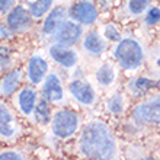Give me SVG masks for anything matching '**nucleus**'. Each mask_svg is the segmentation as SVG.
<instances>
[{
    "label": "nucleus",
    "mask_w": 160,
    "mask_h": 160,
    "mask_svg": "<svg viewBox=\"0 0 160 160\" xmlns=\"http://www.w3.org/2000/svg\"><path fill=\"white\" fill-rule=\"evenodd\" d=\"M6 15H8L6 16V25L13 34H23L26 31H29L32 23H34L32 15L22 4L13 6Z\"/></svg>",
    "instance_id": "4"
},
{
    "label": "nucleus",
    "mask_w": 160,
    "mask_h": 160,
    "mask_svg": "<svg viewBox=\"0 0 160 160\" xmlns=\"http://www.w3.org/2000/svg\"><path fill=\"white\" fill-rule=\"evenodd\" d=\"M21 132V127L12 109H9L3 102H0V137L13 140Z\"/></svg>",
    "instance_id": "8"
},
{
    "label": "nucleus",
    "mask_w": 160,
    "mask_h": 160,
    "mask_svg": "<svg viewBox=\"0 0 160 160\" xmlns=\"http://www.w3.org/2000/svg\"><path fill=\"white\" fill-rule=\"evenodd\" d=\"M50 55L55 63H58L64 68H72L77 64V54L70 48V47H64L60 44H54L50 47Z\"/></svg>",
    "instance_id": "11"
},
{
    "label": "nucleus",
    "mask_w": 160,
    "mask_h": 160,
    "mask_svg": "<svg viewBox=\"0 0 160 160\" xmlns=\"http://www.w3.org/2000/svg\"><path fill=\"white\" fill-rule=\"evenodd\" d=\"M152 3L153 0H128L127 2V12L134 18L140 16L150 8Z\"/></svg>",
    "instance_id": "21"
},
{
    "label": "nucleus",
    "mask_w": 160,
    "mask_h": 160,
    "mask_svg": "<svg viewBox=\"0 0 160 160\" xmlns=\"http://www.w3.org/2000/svg\"><path fill=\"white\" fill-rule=\"evenodd\" d=\"M159 96H153L135 106L134 118L141 124H159L160 119Z\"/></svg>",
    "instance_id": "7"
},
{
    "label": "nucleus",
    "mask_w": 160,
    "mask_h": 160,
    "mask_svg": "<svg viewBox=\"0 0 160 160\" xmlns=\"http://www.w3.org/2000/svg\"><path fill=\"white\" fill-rule=\"evenodd\" d=\"M77 147L86 159H115L118 156L117 140L102 121H92L84 127Z\"/></svg>",
    "instance_id": "1"
},
{
    "label": "nucleus",
    "mask_w": 160,
    "mask_h": 160,
    "mask_svg": "<svg viewBox=\"0 0 160 160\" xmlns=\"http://www.w3.org/2000/svg\"><path fill=\"white\" fill-rule=\"evenodd\" d=\"M82 45H83L84 51L89 52L90 55H101L106 48V42L98 32L90 31V32L84 35Z\"/></svg>",
    "instance_id": "15"
},
{
    "label": "nucleus",
    "mask_w": 160,
    "mask_h": 160,
    "mask_svg": "<svg viewBox=\"0 0 160 160\" xmlns=\"http://www.w3.org/2000/svg\"><path fill=\"white\" fill-rule=\"evenodd\" d=\"M103 34H105V38L109 41H119L121 39V35L114 25H106L103 28Z\"/></svg>",
    "instance_id": "24"
},
{
    "label": "nucleus",
    "mask_w": 160,
    "mask_h": 160,
    "mask_svg": "<svg viewBox=\"0 0 160 160\" xmlns=\"http://www.w3.org/2000/svg\"><path fill=\"white\" fill-rule=\"evenodd\" d=\"M13 35H15V34L9 29L8 25H6V26H4V25L0 26V38H2V39H9V38H12Z\"/></svg>",
    "instance_id": "28"
},
{
    "label": "nucleus",
    "mask_w": 160,
    "mask_h": 160,
    "mask_svg": "<svg viewBox=\"0 0 160 160\" xmlns=\"http://www.w3.org/2000/svg\"><path fill=\"white\" fill-rule=\"evenodd\" d=\"M47 73H48V63L45 61V58L41 55H32L29 63H28V68H26V74H28V79L31 83H42Z\"/></svg>",
    "instance_id": "13"
},
{
    "label": "nucleus",
    "mask_w": 160,
    "mask_h": 160,
    "mask_svg": "<svg viewBox=\"0 0 160 160\" xmlns=\"http://www.w3.org/2000/svg\"><path fill=\"white\" fill-rule=\"evenodd\" d=\"M10 64V51L6 47L0 45V67H8Z\"/></svg>",
    "instance_id": "25"
},
{
    "label": "nucleus",
    "mask_w": 160,
    "mask_h": 160,
    "mask_svg": "<svg viewBox=\"0 0 160 160\" xmlns=\"http://www.w3.org/2000/svg\"><path fill=\"white\" fill-rule=\"evenodd\" d=\"M154 82L147 77H137V79H132L128 84V89H130V92L134 95V96L140 98L146 95V93L150 90V89L154 88Z\"/></svg>",
    "instance_id": "17"
},
{
    "label": "nucleus",
    "mask_w": 160,
    "mask_h": 160,
    "mask_svg": "<svg viewBox=\"0 0 160 160\" xmlns=\"http://www.w3.org/2000/svg\"><path fill=\"white\" fill-rule=\"evenodd\" d=\"M15 103H16V108L23 115H28V117L34 114L35 103H37V92H35V89L29 88V86L21 89L16 99H15Z\"/></svg>",
    "instance_id": "14"
},
{
    "label": "nucleus",
    "mask_w": 160,
    "mask_h": 160,
    "mask_svg": "<svg viewBox=\"0 0 160 160\" xmlns=\"http://www.w3.org/2000/svg\"><path fill=\"white\" fill-rule=\"evenodd\" d=\"M114 55L122 68L137 70L144 61L143 47L134 38H122L115 47Z\"/></svg>",
    "instance_id": "2"
},
{
    "label": "nucleus",
    "mask_w": 160,
    "mask_h": 160,
    "mask_svg": "<svg viewBox=\"0 0 160 160\" xmlns=\"http://www.w3.org/2000/svg\"><path fill=\"white\" fill-rule=\"evenodd\" d=\"M44 86H42V96L44 99L54 103H58L64 99V90L61 86V80L55 73H47V76L44 77Z\"/></svg>",
    "instance_id": "9"
},
{
    "label": "nucleus",
    "mask_w": 160,
    "mask_h": 160,
    "mask_svg": "<svg viewBox=\"0 0 160 160\" xmlns=\"http://www.w3.org/2000/svg\"><path fill=\"white\" fill-rule=\"evenodd\" d=\"M148 12L147 15H146V18H144V21H146V23L147 25H156L157 22H159V15H160V9L157 8V6H153V8L147 9Z\"/></svg>",
    "instance_id": "23"
},
{
    "label": "nucleus",
    "mask_w": 160,
    "mask_h": 160,
    "mask_svg": "<svg viewBox=\"0 0 160 160\" xmlns=\"http://www.w3.org/2000/svg\"><path fill=\"white\" fill-rule=\"evenodd\" d=\"M54 0H28V10L34 19L45 16L51 9Z\"/></svg>",
    "instance_id": "18"
},
{
    "label": "nucleus",
    "mask_w": 160,
    "mask_h": 160,
    "mask_svg": "<svg viewBox=\"0 0 160 160\" xmlns=\"http://www.w3.org/2000/svg\"><path fill=\"white\" fill-rule=\"evenodd\" d=\"M106 108L112 114H121L124 108H125V101L121 93H115L114 96H111L106 102Z\"/></svg>",
    "instance_id": "22"
},
{
    "label": "nucleus",
    "mask_w": 160,
    "mask_h": 160,
    "mask_svg": "<svg viewBox=\"0 0 160 160\" xmlns=\"http://www.w3.org/2000/svg\"><path fill=\"white\" fill-rule=\"evenodd\" d=\"M34 114H35V121L41 124V125H47L51 121V109L47 99H39L35 103Z\"/></svg>",
    "instance_id": "19"
},
{
    "label": "nucleus",
    "mask_w": 160,
    "mask_h": 160,
    "mask_svg": "<svg viewBox=\"0 0 160 160\" xmlns=\"http://www.w3.org/2000/svg\"><path fill=\"white\" fill-rule=\"evenodd\" d=\"M21 159H23V156L18 152H3L0 154V160H21Z\"/></svg>",
    "instance_id": "27"
},
{
    "label": "nucleus",
    "mask_w": 160,
    "mask_h": 160,
    "mask_svg": "<svg viewBox=\"0 0 160 160\" xmlns=\"http://www.w3.org/2000/svg\"><path fill=\"white\" fill-rule=\"evenodd\" d=\"M80 125L79 115L72 109H60L52 115L51 131L57 138L66 140L77 132Z\"/></svg>",
    "instance_id": "3"
},
{
    "label": "nucleus",
    "mask_w": 160,
    "mask_h": 160,
    "mask_svg": "<svg viewBox=\"0 0 160 160\" xmlns=\"http://www.w3.org/2000/svg\"><path fill=\"white\" fill-rule=\"evenodd\" d=\"M15 6V0H0V16H3Z\"/></svg>",
    "instance_id": "26"
},
{
    "label": "nucleus",
    "mask_w": 160,
    "mask_h": 160,
    "mask_svg": "<svg viewBox=\"0 0 160 160\" xmlns=\"http://www.w3.org/2000/svg\"><path fill=\"white\" fill-rule=\"evenodd\" d=\"M67 19V9L63 6H57L54 9L48 10V15L45 16L44 25H42V32L44 35H54V32L58 29V26Z\"/></svg>",
    "instance_id": "12"
},
{
    "label": "nucleus",
    "mask_w": 160,
    "mask_h": 160,
    "mask_svg": "<svg viewBox=\"0 0 160 160\" xmlns=\"http://www.w3.org/2000/svg\"><path fill=\"white\" fill-rule=\"evenodd\" d=\"M98 15L99 12L96 4L90 0H80L70 9L72 21L77 22L79 25H92L98 21Z\"/></svg>",
    "instance_id": "6"
},
{
    "label": "nucleus",
    "mask_w": 160,
    "mask_h": 160,
    "mask_svg": "<svg viewBox=\"0 0 160 160\" xmlns=\"http://www.w3.org/2000/svg\"><path fill=\"white\" fill-rule=\"evenodd\" d=\"M115 76H117L115 68H114V66L109 63L101 66L96 72V80H98V83L102 84V86H109V84H112V82L115 80Z\"/></svg>",
    "instance_id": "20"
},
{
    "label": "nucleus",
    "mask_w": 160,
    "mask_h": 160,
    "mask_svg": "<svg viewBox=\"0 0 160 160\" xmlns=\"http://www.w3.org/2000/svg\"><path fill=\"white\" fill-rule=\"evenodd\" d=\"M83 35V29H82V25H79L77 22L74 21H66L58 26V29L54 32V41L55 44H60V45L64 47H73L82 38Z\"/></svg>",
    "instance_id": "5"
},
{
    "label": "nucleus",
    "mask_w": 160,
    "mask_h": 160,
    "mask_svg": "<svg viewBox=\"0 0 160 160\" xmlns=\"http://www.w3.org/2000/svg\"><path fill=\"white\" fill-rule=\"evenodd\" d=\"M68 90L72 93V96L76 99L79 103L84 106H92L96 102V93L93 88L89 83L83 80H74L68 84Z\"/></svg>",
    "instance_id": "10"
},
{
    "label": "nucleus",
    "mask_w": 160,
    "mask_h": 160,
    "mask_svg": "<svg viewBox=\"0 0 160 160\" xmlns=\"http://www.w3.org/2000/svg\"><path fill=\"white\" fill-rule=\"evenodd\" d=\"M21 79H22L21 70H12L10 73H8L0 82V93L3 96L13 95L15 90L18 89V86H19V83H21Z\"/></svg>",
    "instance_id": "16"
}]
</instances>
